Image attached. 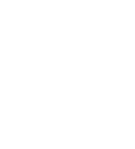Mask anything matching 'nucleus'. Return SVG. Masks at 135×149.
<instances>
[]
</instances>
